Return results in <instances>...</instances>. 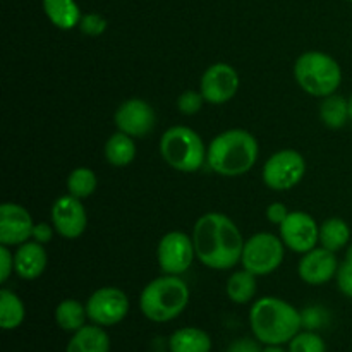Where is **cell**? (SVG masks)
<instances>
[{
	"instance_id": "10",
	"label": "cell",
	"mask_w": 352,
	"mask_h": 352,
	"mask_svg": "<svg viewBox=\"0 0 352 352\" xmlns=\"http://www.w3.org/2000/svg\"><path fill=\"white\" fill-rule=\"evenodd\" d=\"M160 270L167 275H182L191 268L196 258L192 237L181 230L167 232L158 243L157 250Z\"/></svg>"
},
{
	"instance_id": "32",
	"label": "cell",
	"mask_w": 352,
	"mask_h": 352,
	"mask_svg": "<svg viewBox=\"0 0 352 352\" xmlns=\"http://www.w3.org/2000/svg\"><path fill=\"white\" fill-rule=\"evenodd\" d=\"M14 272V253H10L9 246L0 244V282L6 284Z\"/></svg>"
},
{
	"instance_id": "31",
	"label": "cell",
	"mask_w": 352,
	"mask_h": 352,
	"mask_svg": "<svg viewBox=\"0 0 352 352\" xmlns=\"http://www.w3.org/2000/svg\"><path fill=\"white\" fill-rule=\"evenodd\" d=\"M337 285L344 296L352 299V248L347 251V258L337 270Z\"/></svg>"
},
{
	"instance_id": "26",
	"label": "cell",
	"mask_w": 352,
	"mask_h": 352,
	"mask_svg": "<svg viewBox=\"0 0 352 352\" xmlns=\"http://www.w3.org/2000/svg\"><path fill=\"white\" fill-rule=\"evenodd\" d=\"M227 296L236 305H248L256 294V275L248 270L234 272L227 280Z\"/></svg>"
},
{
	"instance_id": "2",
	"label": "cell",
	"mask_w": 352,
	"mask_h": 352,
	"mask_svg": "<svg viewBox=\"0 0 352 352\" xmlns=\"http://www.w3.org/2000/svg\"><path fill=\"white\" fill-rule=\"evenodd\" d=\"M251 332L265 346L289 344L302 327V315L280 298H261L250 309Z\"/></svg>"
},
{
	"instance_id": "4",
	"label": "cell",
	"mask_w": 352,
	"mask_h": 352,
	"mask_svg": "<svg viewBox=\"0 0 352 352\" xmlns=\"http://www.w3.org/2000/svg\"><path fill=\"white\" fill-rule=\"evenodd\" d=\"M189 296V287L181 275L164 274L144 285L140 296L141 313L153 323L172 322L188 308Z\"/></svg>"
},
{
	"instance_id": "11",
	"label": "cell",
	"mask_w": 352,
	"mask_h": 352,
	"mask_svg": "<svg viewBox=\"0 0 352 352\" xmlns=\"http://www.w3.org/2000/svg\"><path fill=\"white\" fill-rule=\"evenodd\" d=\"M237 89H239V74L232 65L217 62L203 72L199 91L212 105L230 102L236 96Z\"/></svg>"
},
{
	"instance_id": "23",
	"label": "cell",
	"mask_w": 352,
	"mask_h": 352,
	"mask_svg": "<svg viewBox=\"0 0 352 352\" xmlns=\"http://www.w3.org/2000/svg\"><path fill=\"white\" fill-rule=\"evenodd\" d=\"M26 318V308L16 292L9 289L0 291V327L3 330H16Z\"/></svg>"
},
{
	"instance_id": "21",
	"label": "cell",
	"mask_w": 352,
	"mask_h": 352,
	"mask_svg": "<svg viewBox=\"0 0 352 352\" xmlns=\"http://www.w3.org/2000/svg\"><path fill=\"white\" fill-rule=\"evenodd\" d=\"M103 153H105V160L113 167H127L133 164L138 153L134 138L126 133H120V131L112 134L107 140Z\"/></svg>"
},
{
	"instance_id": "5",
	"label": "cell",
	"mask_w": 352,
	"mask_h": 352,
	"mask_svg": "<svg viewBox=\"0 0 352 352\" xmlns=\"http://www.w3.org/2000/svg\"><path fill=\"white\" fill-rule=\"evenodd\" d=\"M294 78L299 88L316 98L333 95L342 82L339 62L323 52H305L294 64Z\"/></svg>"
},
{
	"instance_id": "25",
	"label": "cell",
	"mask_w": 352,
	"mask_h": 352,
	"mask_svg": "<svg viewBox=\"0 0 352 352\" xmlns=\"http://www.w3.org/2000/svg\"><path fill=\"white\" fill-rule=\"evenodd\" d=\"M349 226L339 217H332L320 226V244L327 250L333 251V253L344 250L349 244Z\"/></svg>"
},
{
	"instance_id": "14",
	"label": "cell",
	"mask_w": 352,
	"mask_h": 352,
	"mask_svg": "<svg viewBox=\"0 0 352 352\" xmlns=\"http://www.w3.org/2000/svg\"><path fill=\"white\" fill-rule=\"evenodd\" d=\"M33 217L19 203H3L0 206V244L21 246L33 236Z\"/></svg>"
},
{
	"instance_id": "30",
	"label": "cell",
	"mask_w": 352,
	"mask_h": 352,
	"mask_svg": "<svg viewBox=\"0 0 352 352\" xmlns=\"http://www.w3.org/2000/svg\"><path fill=\"white\" fill-rule=\"evenodd\" d=\"M205 96L201 95V91H192V89H188V91L182 93L177 98V109L179 112L184 113V116H195L201 110L203 103H205Z\"/></svg>"
},
{
	"instance_id": "17",
	"label": "cell",
	"mask_w": 352,
	"mask_h": 352,
	"mask_svg": "<svg viewBox=\"0 0 352 352\" xmlns=\"http://www.w3.org/2000/svg\"><path fill=\"white\" fill-rule=\"evenodd\" d=\"M47 261L48 256L43 244L30 239L17 246L16 253H14V272L17 277L24 278V280H34L43 275Z\"/></svg>"
},
{
	"instance_id": "34",
	"label": "cell",
	"mask_w": 352,
	"mask_h": 352,
	"mask_svg": "<svg viewBox=\"0 0 352 352\" xmlns=\"http://www.w3.org/2000/svg\"><path fill=\"white\" fill-rule=\"evenodd\" d=\"M54 232H55V227L50 226V223H34V229H33V236L31 239L36 241L40 244H48L52 239H54Z\"/></svg>"
},
{
	"instance_id": "9",
	"label": "cell",
	"mask_w": 352,
	"mask_h": 352,
	"mask_svg": "<svg viewBox=\"0 0 352 352\" xmlns=\"http://www.w3.org/2000/svg\"><path fill=\"white\" fill-rule=\"evenodd\" d=\"M129 298L119 287H100L86 301L88 318L95 325L113 327L129 313Z\"/></svg>"
},
{
	"instance_id": "38",
	"label": "cell",
	"mask_w": 352,
	"mask_h": 352,
	"mask_svg": "<svg viewBox=\"0 0 352 352\" xmlns=\"http://www.w3.org/2000/svg\"><path fill=\"white\" fill-rule=\"evenodd\" d=\"M349 2H352V0H349Z\"/></svg>"
},
{
	"instance_id": "13",
	"label": "cell",
	"mask_w": 352,
	"mask_h": 352,
	"mask_svg": "<svg viewBox=\"0 0 352 352\" xmlns=\"http://www.w3.org/2000/svg\"><path fill=\"white\" fill-rule=\"evenodd\" d=\"M280 239L294 253H308L320 243V226L309 213L291 212L280 226Z\"/></svg>"
},
{
	"instance_id": "18",
	"label": "cell",
	"mask_w": 352,
	"mask_h": 352,
	"mask_svg": "<svg viewBox=\"0 0 352 352\" xmlns=\"http://www.w3.org/2000/svg\"><path fill=\"white\" fill-rule=\"evenodd\" d=\"M65 352H110V337L100 325H85L72 333Z\"/></svg>"
},
{
	"instance_id": "7",
	"label": "cell",
	"mask_w": 352,
	"mask_h": 352,
	"mask_svg": "<svg viewBox=\"0 0 352 352\" xmlns=\"http://www.w3.org/2000/svg\"><path fill=\"white\" fill-rule=\"evenodd\" d=\"M284 241L275 234H254L244 243L241 263L244 270L251 272L256 277H265V275L274 274L280 267L284 260Z\"/></svg>"
},
{
	"instance_id": "37",
	"label": "cell",
	"mask_w": 352,
	"mask_h": 352,
	"mask_svg": "<svg viewBox=\"0 0 352 352\" xmlns=\"http://www.w3.org/2000/svg\"><path fill=\"white\" fill-rule=\"evenodd\" d=\"M349 116H351V120H352V93H351V98H349Z\"/></svg>"
},
{
	"instance_id": "24",
	"label": "cell",
	"mask_w": 352,
	"mask_h": 352,
	"mask_svg": "<svg viewBox=\"0 0 352 352\" xmlns=\"http://www.w3.org/2000/svg\"><path fill=\"white\" fill-rule=\"evenodd\" d=\"M320 119L329 129H340L351 119L349 116V100L340 95L325 96L320 105Z\"/></svg>"
},
{
	"instance_id": "16",
	"label": "cell",
	"mask_w": 352,
	"mask_h": 352,
	"mask_svg": "<svg viewBox=\"0 0 352 352\" xmlns=\"http://www.w3.org/2000/svg\"><path fill=\"white\" fill-rule=\"evenodd\" d=\"M339 263L333 251L327 248H315L302 254L298 265V274L308 285H323L337 277Z\"/></svg>"
},
{
	"instance_id": "3",
	"label": "cell",
	"mask_w": 352,
	"mask_h": 352,
	"mask_svg": "<svg viewBox=\"0 0 352 352\" xmlns=\"http://www.w3.org/2000/svg\"><path fill=\"white\" fill-rule=\"evenodd\" d=\"M258 153V141L250 131L229 129L213 138L208 144L206 164L222 177H239L254 167Z\"/></svg>"
},
{
	"instance_id": "28",
	"label": "cell",
	"mask_w": 352,
	"mask_h": 352,
	"mask_svg": "<svg viewBox=\"0 0 352 352\" xmlns=\"http://www.w3.org/2000/svg\"><path fill=\"white\" fill-rule=\"evenodd\" d=\"M289 352H327V346L318 333L306 330L289 342Z\"/></svg>"
},
{
	"instance_id": "19",
	"label": "cell",
	"mask_w": 352,
	"mask_h": 352,
	"mask_svg": "<svg viewBox=\"0 0 352 352\" xmlns=\"http://www.w3.org/2000/svg\"><path fill=\"white\" fill-rule=\"evenodd\" d=\"M43 10L58 30H74L81 23V9L76 0H43Z\"/></svg>"
},
{
	"instance_id": "22",
	"label": "cell",
	"mask_w": 352,
	"mask_h": 352,
	"mask_svg": "<svg viewBox=\"0 0 352 352\" xmlns=\"http://www.w3.org/2000/svg\"><path fill=\"white\" fill-rule=\"evenodd\" d=\"M86 305L79 302L78 299H64L55 308V322L64 332H78L86 325Z\"/></svg>"
},
{
	"instance_id": "39",
	"label": "cell",
	"mask_w": 352,
	"mask_h": 352,
	"mask_svg": "<svg viewBox=\"0 0 352 352\" xmlns=\"http://www.w3.org/2000/svg\"><path fill=\"white\" fill-rule=\"evenodd\" d=\"M157 352H160V351H157Z\"/></svg>"
},
{
	"instance_id": "8",
	"label": "cell",
	"mask_w": 352,
	"mask_h": 352,
	"mask_svg": "<svg viewBox=\"0 0 352 352\" xmlns=\"http://www.w3.org/2000/svg\"><path fill=\"white\" fill-rule=\"evenodd\" d=\"M306 160L299 151L280 150L263 165V182L274 191H289L302 181Z\"/></svg>"
},
{
	"instance_id": "36",
	"label": "cell",
	"mask_w": 352,
	"mask_h": 352,
	"mask_svg": "<svg viewBox=\"0 0 352 352\" xmlns=\"http://www.w3.org/2000/svg\"><path fill=\"white\" fill-rule=\"evenodd\" d=\"M261 352H289V351H285L284 347L280 346H267L265 349H261Z\"/></svg>"
},
{
	"instance_id": "29",
	"label": "cell",
	"mask_w": 352,
	"mask_h": 352,
	"mask_svg": "<svg viewBox=\"0 0 352 352\" xmlns=\"http://www.w3.org/2000/svg\"><path fill=\"white\" fill-rule=\"evenodd\" d=\"M107 26H109V23H107L105 17L100 16V14L89 12V14H82L81 23H79L78 28L81 30V33L86 34V36L96 38V36H102V34L105 33Z\"/></svg>"
},
{
	"instance_id": "20",
	"label": "cell",
	"mask_w": 352,
	"mask_h": 352,
	"mask_svg": "<svg viewBox=\"0 0 352 352\" xmlns=\"http://www.w3.org/2000/svg\"><path fill=\"white\" fill-rule=\"evenodd\" d=\"M170 352H212V339L198 327L175 330L168 339Z\"/></svg>"
},
{
	"instance_id": "1",
	"label": "cell",
	"mask_w": 352,
	"mask_h": 352,
	"mask_svg": "<svg viewBox=\"0 0 352 352\" xmlns=\"http://www.w3.org/2000/svg\"><path fill=\"white\" fill-rule=\"evenodd\" d=\"M192 243L201 265L212 270H230L241 263L246 241L229 217L210 212L196 220Z\"/></svg>"
},
{
	"instance_id": "27",
	"label": "cell",
	"mask_w": 352,
	"mask_h": 352,
	"mask_svg": "<svg viewBox=\"0 0 352 352\" xmlns=\"http://www.w3.org/2000/svg\"><path fill=\"white\" fill-rule=\"evenodd\" d=\"M98 179L96 174L88 167H78L69 174L67 177V191L69 195L76 196L79 199H85L96 191Z\"/></svg>"
},
{
	"instance_id": "33",
	"label": "cell",
	"mask_w": 352,
	"mask_h": 352,
	"mask_svg": "<svg viewBox=\"0 0 352 352\" xmlns=\"http://www.w3.org/2000/svg\"><path fill=\"white\" fill-rule=\"evenodd\" d=\"M289 213L291 212H289V208L284 205V203H272V205L267 208V219L270 223L280 227L282 223H284V220L287 219Z\"/></svg>"
},
{
	"instance_id": "12",
	"label": "cell",
	"mask_w": 352,
	"mask_h": 352,
	"mask_svg": "<svg viewBox=\"0 0 352 352\" xmlns=\"http://www.w3.org/2000/svg\"><path fill=\"white\" fill-rule=\"evenodd\" d=\"M52 226L55 232L65 239H78L85 234L88 226V215L81 199L72 195L60 196L54 201L50 210Z\"/></svg>"
},
{
	"instance_id": "15",
	"label": "cell",
	"mask_w": 352,
	"mask_h": 352,
	"mask_svg": "<svg viewBox=\"0 0 352 352\" xmlns=\"http://www.w3.org/2000/svg\"><path fill=\"white\" fill-rule=\"evenodd\" d=\"M113 120L120 133H126L133 138H144L155 127L157 116L148 102L141 98H131L120 103Z\"/></svg>"
},
{
	"instance_id": "6",
	"label": "cell",
	"mask_w": 352,
	"mask_h": 352,
	"mask_svg": "<svg viewBox=\"0 0 352 352\" xmlns=\"http://www.w3.org/2000/svg\"><path fill=\"white\" fill-rule=\"evenodd\" d=\"M208 148L201 136L188 126H174L160 138V155L165 164L174 170L192 174L206 162Z\"/></svg>"
},
{
	"instance_id": "35",
	"label": "cell",
	"mask_w": 352,
	"mask_h": 352,
	"mask_svg": "<svg viewBox=\"0 0 352 352\" xmlns=\"http://www.w3.org/2000/svg\"><path fill=\"white\" fill-rule=\"evenodd\" d=\"M227 352H261V347L258 346L256 340L251 339H239L229 346Z\"/></svg>"
}]
</instances>
